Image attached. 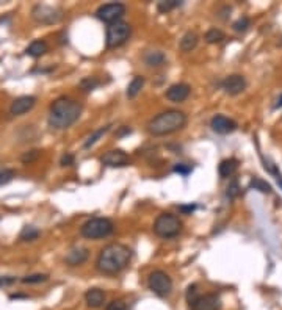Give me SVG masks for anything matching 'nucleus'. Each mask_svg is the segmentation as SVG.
Instances as JSON below:
<instances>
[{"label":"nucleus","mask_w":282,"mask_h":310,"mask_svg":"<svg viewBox=\"0 0 282 310\" xmlns=\"http://www.w3.org/2000/svg\"><path fill=\"white\" fill-rule=\"evenodd\" d=\"M249 186L254 188V190H257V191H261V193H271V186H270V184H266L265 180L259 179V177L251 179Z\"/></svg>","instance_id":"nucleus-25"},{"label":"nucleus","mask_w":282,"mask_h":310,"mask_svg":"<svg viewBox=\"0 0 282 310\" xmlns=\"http://www.w3.org/2000/svg\"><path fill=\"white\" fill-rule=\"evenodd\" d=\"M239 194H240V185H239V182H237V180H232V182L229 184V186H227L226 196H227L229 199H235Z\"/></svg>","instance_id":"nucleus-28"},{"label":"nucleus","mask_w":282,"mask_h":310,"mask_svg":"<svg viewBox=\"0 0 282 310\" xmlns=\"http://www.w3.org/2000/svg\"><path fill=\"white\" fill-rule=\"evenodd\" d=\"M40 157V150H30V152H25L24 155H22V158L20 160L24 162V163H32V162H35L36 158Z\"/></svg>","instance_id":"nucleus-35"},{"label":"nucleus","mask_w":282,"mask_h":310,"mask_svg":"<svg viewBox=\"0 0 282 310\" xmlns=\"http://www.w3.org/2000/svg\"><path fill=\"white\" fill-rule=\"evenodd\" d=\"M33 19L42 25H52L58 24L63 19V11L60 8H55V6L49 5H36L32 11Z\"/></svg>","instance_id":"nucleus-8"},{"label":"nucleus","mask_w":282,"mask_h":310,"mask_svg":"<svg viewBox=\"0 0 282 310\" xmlns=\"http://www.w3.org/2000/svg\"><path fill=\"white\" fill-rule=\"evenodd\" d=\"M237 169H239V160H237V158H226V160H222L220 163L218 174L220 177L227 179V177H232Z\"/></svg>","instance_id":"nucleus-18"},{"label":"nucleus","mask_w":282,"mask_h":310,"mask_svg":"<svg viewBox=\"0 0 282 310\" xmlns=\"http://www.w3.org/2000/svg\"><path fill=\"white\" fill-rule=\"evenodd\" d=\"M72 163H74V155L72 154H64L61 157V160H60L61 166H71Z\"/></svg>","instance_id":"nucleus-37"},{"label":"nucleus","mask_w":282,"mask_h":310,"mask_svg":"<svg viewBox=\"0 0 282 310\" xmlns=\"http://www.w3.org/2000/svg\"><path fill=\"white\" fill-rule=\"evenodd\" d=\"M143 86H144V79L141 77V75H138V77L133 79L129 83V86H127V97H129V99H133V97H137L140 94L141 89H143Z\"/></svg>","instance_id":"nucleus-22"},{"label":"nucleus","mask_w":282,"mask_h":310,"mask_svg":"<svg viewBox=\"0 0 282 310\" xmlns=\"http://www.w3.org/2000/svg\"><path fill=\"white\" fill-rule=\"evenodd\" d=\"M270 172H273L274 174V176H276V180H278V184L281 185V188H282V176H281V174L279 172H276V171H274V169H270Z\"/></svg>","instance_id":"nucleus-40"},{"label":"nucleus","mask_w":282,"mask_h":310,"mask_svg":"<svg viewBox=\"0 0 282 310\" xmlns=\"http://www.w3.org/2000/svg\"><path fill=\"white\" fill-rule=\"evenodd\" d=\"M201 294L198 293V287L196 285H190L188 287V290H187V301H188V304L191 306L193 302H195Z\"/></svg>","instance_id":"nucleus-33"},{"label":"nucleus","mask_w":282,"mask_h":310,"mask_svg":"<svg viewBox=\"0 0 282 310\" xmlns=\"http://www.w3.org/2000/svg\"><path fill=\"white\" fill-rule=\"evenodd\" d=\"M14 281H16L14 277H0V287H2V285H10Z\"/></svg>","instance_id":"nucleus-38"},{"label":"nucleus","mask_w":282,"mask_h":310,"mask_svg":"<svg viewBox=\"0 0 282 310\" xmlns=\"http://www.w3.org/2000/svg\"><path fill=\"white\" fill-rule=\"evenodd\" d=\"M110 127L111 125H105V127L99 128V130H96L93 135H90V137H88V140L85 141V147H91L93 145H96V143H98L103 137V135H105L110 130Z\"/></svg>","instance_id":"nucleus-23"},{"label":"nucleus","mask_w":282,"mask_h":310,"mask_svg":"<svg viewBox=\"0 0 282 310\" xmlns=\"http://www.w3.org/2000/svg\"><path fill=\"white\" fill-rule=\"evenodd\" d=\"M14 179V171L13 169H0V185L10 184Z\"/></svg>","instance_id":"nucleus-30"},{"label":"nucleus","mask_w":282,"mask_h":310,"mask_svg":"<svg viewBox=\"0 0 282 310\" xmlns=\"http://www.w3.org/2000/svg\"><path fill=\"white\" fill-rule=\"evenodd\" d=\"M222 89L231 94V96H237L240 94L244 88H246V80H244L242 75L235 74V75H229L227 79H224V82H222Z\"/></svg>","instance_id":"nucleus-13"},{"label":"nucleus","mask_w":282,"mask_h":310,"mask_svg":"<svg viewBox=\"0 0 282 310\" xmlns=\"http://www.w3.org/2000/svg\"><path fill=\"white\" fill-rule=\"evenodd\" d=\"M101 162L103 165H107V166H125L129 163V157L127 154L124 152V150L121 149H116V150H108V152H105L102 155L101 158Z\"/></svg>","instance_id":"nucleus-15"},{"label":"nucleus","mask_w":282,"mask_h":310,"mask_svg":"<svg viewBox=\"0 0 282 310\" xmlns=\"http://www.w3.org/2000/svg\"><path fill=\"white\" fill-rule=\"evenodd\" d=\"M195 208H196L195 206H181L179 207V210L183 211V213H191V211L195 210Z\"/></svg>","instance_id":"nucleus-39"},{"label":"nucleus","mask_w":282,"mask_h":310,"mask_svg":"<svg viewBox=\"0 0 282 310\" xmlns=\"http://www.w3.org/2000/svg\"><path fill=\"white\" fill-rule=\"evenodd\" d=\"M205 41L210 42V44H215V42H221L222 40H224V33L221 32V30L218 28H210L209 32L205 33Z\"/></svg>","instance_id":"nucleus-26"},{"label":"nucleus","mask_w":282,"mask_h":310,"mask_svg":"<svg viewBox=\"0 0 282 310\" xmlns=\"http://www.w3.org/2000/svg\"><path fill=\"white\" fill-rule=\"evenodd\" d=\"M165 62H166V57L160 50H151L144 55V63L151 67H159L161 64H165Z\"/></svg>","instance_id":"nucleus-19"},{"label":"nucleus","mask_w":282,"mask_h":310,"mask_svg":"<svg viewBox=\"0 0 282 310\" xmlns=\"http://www.w3.org/2000/svg\"><path fill=\"white\" fill-rule=\"evenodd\" d=\"M47 281V276L46 274H32V276H25L22 279V282L24 284H40Z\"/></svg>","instance_id":"nucleus-31"},{"label":"nucleus","mask_w":282,"mask_h":310,"mask_svg":"<svg viewBox=\"0 0 282 310\" xmlns=\"http://www.w3.org/2000/svg\"><path fill=\"white\" fill-rule=\"evenodd\" d=\"M115 226L110 221L108 218H91L81 226V235L90 240H99L108 237L111 232H113Z\"/></svg>","instance_id":"nucleus-4"},{"label":"nucleus","mask_w":282,"mask_h":310,"mask_svg":"<svg viewBox=\"0 0 282 310\" xmlns=\"http://www.w3.org/2000/svg\"><path fill=\"white\" fill-rule=\"evenodd\" d=\"M105 310H127V306H125V302L121 301V299H115L108 302V306Z\"/></svg>","instance_id":"nucleus-34"},{"label":"nucleus","mask_w":282,"mask_h":310,"mask_svg":"<svg viewBox=\"0 0 282 310\" xmlns=\"http://www.w3.org/2000/svg\"><path fill=\"white\" fill-rule=\"evenodd\" d=\"M249 25H251V21L243 16L239 21L234 22V30L235 32H246V30L249 28Z\"/></svg>","instance_id":"nucleus-29"},{"label":"nucleus","mask_w":282,"mask_h":310,"mask_svg":"<svg viewBox=\"0 0 282 310\" xmlns=\"http://www.w3.org/2000/svg\"><path fill=\"white\" fill-rule=\"evenodd\" d=\"M179 5H181L179 0H163V2H159L157 8H159L160 13H168V11L174 10L176 6H179Z\"/></svg>","instance_id":"nucleus-27"},{"label":"nucleus","mask_w":282,"mask_h":310,"mask_svg":"<svg viewBox=\"0 0 282 310\" xmlns=\"http://www.w3.org/2000/svg\"><path fill=\"white\" fill-rule=\"evenodd\" d=\"M190 307L191 310H220L221 299L213 293L202 294V296H199Z\"/></svg>","instance_id":"nucleus-10"},{"label":"nucleus","mask_w":282,"mask_h":310,"mask_svg":"<svg viewBox=\"0 0 282 310\" xmlns=\"http://www.w3.org/2000/svg\"><path fill=\"white\" fill-rule=\"evenodd\" d=\"M274 107H276V108H281L282 107V94H281V97L278 99V102H276V105H274Z\"/></svg>","instance_id":"nucleus-41"},{"label":"nucleus","mask_w":282,"mask_h":310,"mask_svg":"<svg viewBox=\"0 0 282 310\" xmlns=\"http://www.w3.org/2000/svg\"><path fill=\"white\" fill-rule=\"evenodd\" d=\"M210 127L213 132H217L220 135H227V133H232L234 130H237V123L227 116L217 115L212 119Z\"/></svg>","instance_id":"nucleus-12"},{"label":"nucleus","mask_w":282,"mask_h":310,"mask_svg":"<svg viewBox=\"0 0 282 310\" xmlns=\"http://www.w3.org/2000/svg\"><path fill=\"white\" fill-rule=\"evenodd\" d=\"M38 237H40V230L32 227V226H25V227L22 229L20 235H19V238L22 241H33V240H36Z\"/></svg>","instance_id":"nucleus-24"},{"label":"nucleus","mask_w":282,"mask_h":310,"mask_svg":"<svg viewBox=\"0 0 282 310\" xmlns=\"http://www.w3.org/2000/svg\"><path fill=\"white\" fill-rule=\"evenodd\" d=\"M88 257H90V251H88L85 246H76L66 254L64 262L66 265H69V267H79V265L85 263L88 260Z\"/></svg>","instance_id":"nucleus-14"},{"label":"nucleus","mask_w":282,"mask_h":310,"mask_svg":"<svg viewBox=\"0 0 282 310\" xmlns=\"http://www.w3.org/2000/svg\"><path fill=\"white\" fill-rule=\"evenodd\" d=\"M80 86H81V89H83V91H93L96 86H99V82L96 80V79H90V77H88L85 80H81Z\"/></svg>","instance_id":"nucleus-32"},{"label":"nucleus","mask_w":282,"mask_h":310,"mask_svg":"<svg viewBox=\"0 0 282 310\" xmlns=\"http://www.w3.org/2000/svg\"><path fill=\"white\" fill-rule=\"evenodd\" d=\"M174 172H179V174H182V176H188V174L191 172V168L190 166H185V165H176Z\"/></svg>","instance_id":"nucleus-36"},{"label":"nucleus","mask_w":282,"mask_h":310,"mask_svg":"<svg viewBox=\"0 0 282 310\" xmlns=\"http://www.w3.org/2000/svg\"><path fill=\"white\" fill-rule=\"evenodd\" d=\"M124 14H125V5L105 3L98 8V11H96V18L102 22H105V24L111 25V24H115V22H120Z\"/></svg>","instance_id":"nucleus-9"},{"label":"nucleus","mask_w":282,"mask_h":310,"mask_svg":"<svg viewBox=\"0 0 282 310\" xmlns=\"http://www.w3.org/2000/svg\"><path fill=\"white\" fill-rule=\"evenodd\" d=\"M80 113L81 105L77 101L69 99V97H58L50 105L49 125L57 130H64L80 118Z\"/></svg>","instance_id":"nucleus-2"},{"label":"nucleus","mask_w":282,"mask_h":310,"mask_svg":"<svg viewBox=\"0 0 282 310\" xmlns=\"http://www.w3.org/2000/svg\"><path fill=\"white\" fill-rule=\"evenodd\" d=\"M36 103V97L35 96H20L18 99H14L11 107H10V113L13 116H20L25 115L27 111H30Z\"/></svg>","instance_id":"nucleus-11"},{"label":"nucleus","mask_w":282,"mask_h":310,"mask_svg":"<svg viewBox=\"0 0 282 310\" xmlns=\"http://www.w3.org/2000/svg\"><path fill=\"white\" fill-rule=\"evenodd\" d=\"M198 41H199V36L195 33V32H187L183 36H182V40L179 42V46L183 52H191V50H195L196 46H198Z\"/></svg>","instance_id":"nucleus-20"},{"label":"nucleus","mask_w":282,"mask_h":310,"mask_svg":"<svg viewBox=\"0 0 282 310\" xmlns=\"http://www.w3.org/2000/svg\"><path fill=\"white\" fill-rule=\"evenodd\" d=\"M85 301L88 307L91 309H98L101 306H103V302H105V293L101 289H90L85 293Z\"/></svg>","instance_id":"nucleus-17"},{"label":"nucleus","mask_w":282,"mask_h":310,"mask_svg":"<svg viewBox=\"0 0 282 310\" xmlns=\"http://www.w3.org/2000/svg\"><path fill=\"white\" fill-rule=\"evenodd\" d=\"M188 96H190V86L187 83H176V85L166 89V99L176 103L183 102Z\"/></svg>","instance_id":"nucleus-16"},{"label":"nucleus","mask_w":282,"mask_h":310,"mask_svg":"<svg viewBox=\"0 0 282 310\" xmlns=\"http://www.w3.org/2000/svg\"><path fill=\"white\" fill-rule=\"evenodd\" d=\"M47 50H49L47 42L38 40V41H33V42L30 44V46L27 47L25 52H27V55H30V57H33V58H38V57H42Z\"/></svg>","instance_id":"nucleus-21"},{"label":"nucleus","mask_w":282,"mask_h":310,"mask_svg":"<svg viewBox=\"0 0 282 310\" xmlns=\"http://www.w3.org/2000/svg\"><path fill=\"white\" fill-rule=\"evenodd\" d=\"M182 229L181 219L173 213H161L154 223V232L160 238H173Z\"/></svg>","instance_id":"nucleus-5"},{"label":"nucleus","mask_w":282,"mask_h":310,"mask_svg":"<svg viewBox=\"0 0 282 310\" xmlns=\"http://www.w3.org/2000/svg\"><path fill=\"white\" fill-rule=\"evenodd\" d=\"M147 284H149L151 291H154L160 298L168 296L173 290L171 277H169L165 271H160V269L152 271V273L149 274V281H147Z\"/></svg>","instance_id":"nucleus-7"},{"label":"nucleus","mask_w":282,"mask_h":310,"mask_svg":"<svg viewBox=\"0 0 282 310\" xmlns=\"http://www.w3.org/2000/svg\"><path fill=\"white\" fill-rule=\"evenodd\" d=\"M132 260V251L124 245L111 243L105 246L99 252L98 260H96V268L102 274H118L122 269L129 267Z\"/></svg>","instance_id":"nucleus-1"},{"label":"nucleus","mask_w":282,"mask_h":310,"mask_svg":"<svg viewBox=\"0 0 282 310\" xmlns=\"http://www.w3.org/2000/svg\"><path fill=\"white\" fill-rule=\"evenodd\" d=\"M132 27L127 22H115V24L108 25L107 28V47H120L130 38Z\"/></svg>","instance_id":"nucleus-6"},{"label":"nucleus","mask_w":282,"mask_h":310,"mask_svg":"<svg viewBox=\"0 0 282 310\" xmlns=\"http://www.w3.org/2000/svg\"><path fill=\"white\" fill-rule=\"evenodd\" d=\"M187 124V115L179 110H168L159 113L147 123V132L154 137H163V135L174 133L185 127Z\"/></svg>","instance_id":"nucleus-3"}]
</instances>
